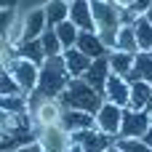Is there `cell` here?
Masks as SVG:
<instances>
[{"label":"cell","mask_w":152,"mask_h":152,"mask_svg":"<svg viewBox=\"0 0 152 152\" xmlns=\"http://www.w3.org/2000/svg\"><path fill=\"white\" fill-rule=\"evenodd\" d=\"M56 102H59L64 110H80V112L96 115V112L102 110V104H104V96H102L99 91H94L83 77H72Z\"/></svg>","instance_id":"1"},{"label":"cell","mask_w":152,"mask_h":152,"mask_svg":"<svg viewBox=\"0 0 152 152\" xmlns=\"http://www.w3.org/2000/svg\"><path fill=\"white\" fill-rule=\"evenodd\" d=\"M69 72H67V64L61 56H51L40 64V75H37V88L32 94L43 96V99H59L61 91L67 88L69 83Z\"/></svg>","instance_id":"2"},{"label":"cell","mask_w":152,"mask_h":152,"mask_svg":"<svg viewBox=\"0 0 152 152\" xmlns=\"http://www.w3.org/2000/svg\"><path fill=\"white\" fill-rule=\"evenodd\" d=\"M3 69L16 80V86L21 88L24 96H29V94L37 88V75H40V67H37V64H32V61H27V59H19V56H11Z\"/></svg>","instance_id":"3"},{"label":"cell","mask_w":152,"mask_h":152,"mask_svg":"<svg viewBox=\"0 0 152 152\" xmlns=\"http://www.w3.org/2000/svg\"><path fill=\"white\" fill-rule=\"evenodd\" d=\"M152 126L147 110H123V123H120V139H142L144 131Z\"/></svg>","instance_id":"4"},{"label":"cell","mask_w":152,"mask_h":152,"mask_svg":"<svg viewBox=\"0 0 152 152\" xmlns=\"http://www.w3.org/2000/svg\"><path fill=\"white\" fill-rule=\"evenodd\" d=\"M69 142L77 144L83 152H104V150H110V147L115 144V139L107 136V134H102L99 128H88V131L69 134Z\"/></svg>","instance_id":"5"},{"label":"cell","mask_w":152,"mask_h":152,"mask_svg":"<svg viewBox=\"0 0 152 152\" xmlns=\"http://www.w3.org/2000/svg\"><path fill=\"white\" fill-rule=\"evenodd\" d=\"M94 118H96V128H99L102 134L118 139V134H120V123H123V107H115V104L104 102L102 110H99Z\"/></svg>","instance_id":"6"},{"label":"cell","mask_w":152,"mask_h":152,"mask_svg":"<svg viewBox=\"0 0 152 152\" xmlns=\"http://www.w3.org/2000/svg\"><path fill=\"white\" fill-rule=\"evenodd\" d=\"M37 142L43 152H67L69 147V134L56 123V126H45V128H37Z\"/></svg>","instance_id":"7"},{"label":"cell","mask_w":152,"mask_h":152,"mask_svg":"<svg viewBox=\"0 0 152 152\" xmlns=\"http://www.w3.org/2000/svg\"><path fill=\"white\" fill-rule=\"evenodd\" d=\"M104 102L126 110L128 102H131V86H128V80L120 77V75H110L107 77V86H104Z\"/></svg>","instance_id":"8"},{"label":"cell","mask_w":152,"mask_h":152,"mask_svg":"<svg viewBox=\"0 0 152 152\" xmlns=\"http://www.w3.org/2000/svg\"><path fill=\"white\" fill-rule=\"evenodd\" d=\"M59 126H61L67 134H77V131L96 128V118H94V115H88V112H80V110H64V107H61Z\"/></svg>","instance_id":"9"},{"label":"cell","mask_w":152,"mask_h":152,"mask_svg":"<svg viewBox=\"0 0 152 152\" xmlns=\"http://www.w3.org/2000/svg\"><path fill=\"white\" fill-rule=\"evenodd\" d=\"M112 72H110V53L107 56H99V59H94L91 61V67H88V72L83 75V80L94 88V91H99L102 96H104V86H107V77H110Z\"/></svg>","instance_id":"10"},{"label":"cell","mask_w":152,"mask_h":152,"mask_svg":"<svg viewBox=\"0 0 152 152\" xmlns=\"http://www.w3.org/2000/svg\"><path fill=\"white\" fill-rule=\"evenodd\" d=\"M69 21L80 32H96V24H94V13H91V3L88 0L69 3Z\"/></svg>","instance_id":"11"},{"label":"cell","mask_w":152,"mask_h":152,"mask_svg":"<svg viewBox=\"0 0 152 152\" xmlns=\"http://www.w3.org/2000/svg\"><path fill=\"white\" fill-rule=\"evenodd\" d=\"M75 48L80 51V53H86L91 61L94 59H99V56H107L110 51L104 48V43L99 40V35L96 32H80L77 35V43H75Z\"/></svg>","instance_id":"12"},{"label":"cell","mask_w":152,"mask_h":152,"mask_svg":"<svg viewBox=\"0 0 152 152\" xmlns=\"http://www.w3.org/2000/svg\"><path fill=\"white\" fill-rule=\"evenodd\" d=\"M126 80H128V83L142 80V83H150L152 86V53L139 51V53L134 56V67H131V72L126 75Z\"/></svg>","instance_id":"13"},{"label":"cell","mask_w":152,"mask_h":152,"mask_svg":"<svg viewBox=\"0 0 152 152\" xmlns=\"http://www.w3.org/2000/svg\"><path fill=\"white\" fill-rule=\"evenodd\" d=\"M43 32H45V11L35 8L27 13V19L21 24V40H37Z\"/></svg>","instance_id":"14"},{"label":"cell","mask_w":152,"mask_h":152,"mask_svg":"<svg viewBox=\"0 0 152 152\" xmlns=\"http://www.w3.org/2000/svg\"><path fill=\"white\" fill-rule=\"evenodd\" d=\"M13 56L27 59V61H32V64L40 67V64L45 61V51H43L40 37H37V40H19V43L13 45Z\"/></svg>","instance_id":"15"},{"label":"cell","mask_w":152,"mask_h":152,"mask_svg":"<svg viewBox=\"0 0 152 152\" xmlns=\"http://www.w3.org/2000/svg\"><path fill=\"white\" fill-rule=\"evenodd\" d=\"M61 59H64V64H67L69 77H83V75L88 72V67H91V59H88L86 53H80L77 48H67V51H61Z\"/></svg>","instance_id":"16"},{"label":"cell","mask_w":152,"mask_h":152,"mask_svg":"<svg viewBox=\"0 0 152 152\" xmlns=\"http://www.w3.org/2000/svg\"><path fill=\"white\" fill-rule=\"evenodd\" d=\"M131 86V102H128V110H150V102H152V86L150 83H128Z\"/></svg>","instance_id":"17"},{"label":"cell","mask_w":152,"mask_h":152,"mask_svg":"<svg viewBox=\"0 0 152 152\" xmlns=\"http://www.w3.org/2000/svg\"><path fill=\"white\" fill-rule=\"evenodd\" d=\"M45 27H56L69 19V3L67 0H48L45 3Z\"/></svg>","instance_id":"18"},{"label":"cell","mask_w":152,"mask_h":152,"mask_svg":"<svg viewBox=\"0 0 152 152\" xmlns=\"http://www.w3.org/2000/svg\"><path fill=\"white\" fill-rule=\"evenodd\" d=\"M115 51H123V53H139V43H136V35H134V24H123V27L118 29Z\"/></svg>","instance_id":"19"},{"label":"cell","mask_w":152,"mask_h":152,"mask_svg":"<svg viewBox=\"0 0 152 152\" xmlns=\"http://www.w3.org/2000/svg\"><path fill=\"white\" fill-rule=\"evenodd\" d=\"M134 56L136 53H123V51H110V72L126 77L134 67Z\"/></svg>","instance_id":"20"},{"label":"cell","mask_w":152,"mask_h":152,"mask_svg":"<svg viewBox=\"0 0 152 152\" xmlns=\"http://www.w3.org/2000/svg\"><path fill=\"white\" fill-rule=\"evenodd\" d=\"M134 35H136L139 51H144V53H152V24L144 19V16H139V19L134 21Z\"/></svg>","instance_id":"21"},{"label":"cell","mask_w":152,"mask_h":152,"mask_svg":"<svg viewBox=\"0 0 152 152\" xmlns=\"http://www.w3.org/2000/svg\"><path fill=\"white\" fill-rule=\"evenodd\" d=\"M53 32H56V37H59V43H61V48L67 51V48H75V43H77V35H80V29L67 19V21H61V24H56L53 27Z\"/></svg>","instance_id":"22"},{"label":"cell","mask_w":152,"mask_h":152,"mask_svg":"<svg viewBox=\"0 0 152 152\" xmlns=\"http://www.w3.org/2000/svg\"><path fill=\"white\" fill-rule=\"evenodd\" d=\"M0 110H5L8 115H27V96L24 94L0 96Z\"/></svg>","instance_id":"23"},{"label":"cell","mask_w":152,"mask_h":152,"mask_svg":"<svg viewBox=\"0 0 152 152\" xmlns=\"http://www.w3.org/2000/svg\"><path fill=\"white\" fill-rule=\"evenodd\" d=\"M40 43H43V51H45V59H51V56H61V43H59V37H56V32H53V27H45V32L40 35Z\"/></svg>","instance_id":"24"},{"label":"cell","mask_w":152,"mask_h":152,"mask_svg":"<svg viewBox=\"0 0 152 152\" xmlns=\"http://www.w3.org/2000/svg\"><path fill=\"white\" fill-rule=\"evenodd\" d=\"M115 147L120 152H152L142 139H120V136H118V139H115Z\"/></svg>","instance_id":"25"},{"label":"cell","mask_w":152,"mask_h":152,"mask_svg":"<svg viewBox=\"0 0 152 152\" xmlns=\"http://www.w3.org/2000/svg\"><path fill=\"white\" fill-rule=\"evenodd\" d=\"M13 94H21V88L5 69H0V96H13Z\"/></svg>","instance_id":"26"},{"label":"cell","mask_w":152,"mask_h":152,"mask_svg":"<svg viewBox=\"0 0 152 152\" xmlns=\"http://www.w3.org/2000/svg\"><path fill=\"white\" fill-rule=\"evenodd\" d=\"M11 27H13V8H0V37L8 40Z\"/></svg>","instance_id":"27"},{"label":"cell","mask_w":152,"mask_h":152,"mask_svg":"<svg viewBox=\"0 0 152 152\" xmlns=\"http://www.w3.org/2000/svg\"><path fill=\"white\" fill-rule=\"evenodd\" d=\"M11 56H13V45H11L5 37H0V69L8 64V59H11Z\"/></svg>","instance_id":"28"},{"label":"cell","mask_w":152,"mask_h":152,"mask_svg":"<svg viewBox=\"0 0 152 152\" xmlns=\"http://www.w3.org/2000/svg\"><path fill=\"white\" fill-rule=\"evenodd\" d=\"M150 5H152V0H128V3H126V8H131L136 16H144Z\"/></svg>","instance_id":"29"},{"label":"cell","mask_w":152,"mask_h":152,"mask_svg":"<svg viewBox=\"0 0 152 152\" xmlns=\"http://www.w3.org/2000/svg\"><path fill=\"white\" fill-rule=\"evenodd\" d=\"M13 152H43V147H40V142L35 139V142H29V144H24V147H19V150Z\"/></svg>","instance_id":"30"},{"label":"cell","mask_w":152,"mask_h":152,"mask_svg":"<svg viewBox=\"0 0 152 152\" xmlns=\"http://www.w3.org/2000/svg\"><path fill=\"white\" fill-rule=\"evenodd\" d=\"M142 142H144V144H147V147L152 150V126L147 128V131H144V136H142Z\"/></svg>","instance_id":"31"},{"label":"cell","mask_w":152,"mask_h":152,"mask_svg":"<svg viewBox=\"0 0 152 152\" xmlns=\"http://www.w3.org/2000/svg\"><path fill=\"white\" fill-rule=\"evenodd\" d=\"M19 0H0V8H13Z\"/></svg>","instance_id":"32"},{"label":"cell","mask_w":152,"mask_h":152,"mask_svg":"<svg viewBox=\"0 0 152 152\" xmlns=\"http://www.w3.org/2000/svg\"><path fill=\"white\" fill-rule=\"evenodd\" d=\"M144 19H147V21H150V24H152V5H150V8H147V13H144Z\"/></svg>","instance_id":"33"},{"label":"cell","mask_w":152,"mask_h":152,"mask_svg":"<svg viewBox=\"0 0 152 152\" xmlns=\"http://www.w3.org/2000/svg\"><path fill=\"white\" fill-rule=\"evenodd\" d=\"M104 152H120V150H118V147H115V144H112V147H110V150H104Z\"/></svg>","instance_id":"34"},{"label":"cell","mask_w":152,"mask_h":152,"mask_svg":"<svg viewBox=\"0 0 152 152\" xmlns=\"http://www.w3.org/2000/svg\"><path fill=\"white\" fill-rule=\"evenodd\" d=\"M115 3H118V5H126V3H128V0H115Z\"/></svg>","instance_id":"35"},{"label":"cell","mask_w":152,"mask_h":152,"mask_svg":"<svg viewBox=\"0 0 152 152\" xmlns=\"http://www.w3.org/2000/svg\"><path fill=\"white\" fill-rule=\"evenodd\" d=\"M3 139H5V131H0V142H3Z\"/></svg>","instance_id":"36"},{"label":"cell","mask_w":152,"mask_h":152,"mask_svg":"<svg viewBox=\"0 0 152 152\" xmlns=\"http://www.w3.org/2000/svg\"><path fill=\"white\" fill-rule=\"evenodd\" d=\"M147 112H152V102H150V110H147Z\"/></svg>","instance_id":"37"},{"label":"cell","mask_w":152,"mask_h":152,"mask_svg":"<svg viewBox=\"0 0 152 152\" xmlns=\"http://www.w3.org/2000/svg\"><path fill=\"white\" fill-rule=\"evenodd\" d=\"M67 3H75V0H67Z\"/></svg>","instance_id":"38"},{"label":"cell","mask_w":152,"mask_h":152,"mask_svg":"<svg viewBox=\"0 0 152 152\" xmlns=\"http://www.w3.org/2000/svg\"><path fill=\"white\" fill-rule=\"evenodd\" d=\"M150 120H152V112H150Z\"/></svg>","instance_id":"39"}]
</instances>
